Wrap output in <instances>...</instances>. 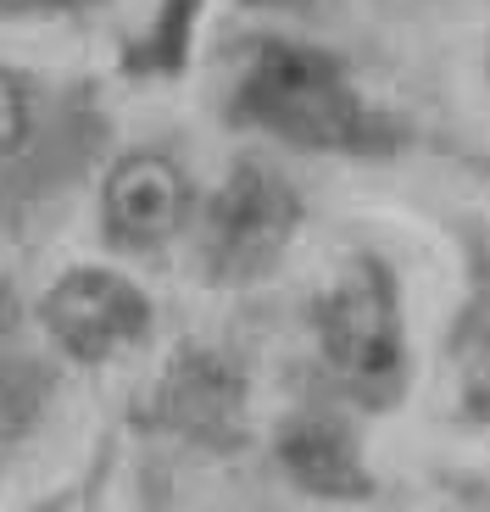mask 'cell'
I'll list each match as a JSON object with an SVG mask.
<instances>
[{
    "instance_id": "cell-1",
    "label": "cell",
    "mask_w": 490,
    "mask_h": 512,
    "mask_svg": "<svg viewBox=\"0 0 490 512\" xmlns=\"http://www.w3.org/2000/svg\"><path fill=\"white\" fill-rule=\"evenodd\" d=\"M229 117L301 151H385V123L357 95L351 73L301 39H251L229 95Z\"/></svg>"
},
{
    "instance_id": "cell-2",
    "label": "cell",
    "mask_w": 490,
    "mask_h": 512,
    "mask_svg": "<svg viewBox=\"0 0 490 512\" xmlns=\"http://www.w3.org/2000/svg\"><path fill=\"white\" fill-rule=\"evenodd\" d=\"M312 334H318L323 368L335 373L340 396L368 412H390L407 396V318L390 262L357 251L312 301Z\"/></svg>"
},
{
    "instance_id": "cell-3",
    "label": "cell",
    "mask_w": 490,
    "mask_h": 512,
    "mask_svg": "<svg viewBox=\"0 0 490 512\" xmlns=\"http://www.w3.org/2000/svg\"><path fill=\"white\" fill-rule=\"evenodd\" d=\"M301 229L296 184L268 162H234L201 206V256L212 279H262Z\"/></svg>"
},
{
    "instance_id": "cell-4",
    "label": "cell",
    "mask_w": 490,
    "mask_h": 512,
    "mask_svg": "<svg viewBox=\"0 0 490 512\" xmlns=\"http://www.w3.org/2000/svg\"><path fill=\"white\" fill-rule=\"evenodd\" d=\"M151 295L117 268H67L51 279V290L39 295V323L51 334V346L67 362H112L129 346H140L151 334Z\"/></svg>"
},
{
    "instance_id": "cell-5",
    "label": "cell",
    "mask_w": 490,
    "mask_h": 512,
    "mask_svg": "<svg viewBox=\"0 0 490 512\" xmlns=\"http://www.w3.org/2000/svg\"><path fill=\"white\" fill-rule=\"evenodd\" d=\"M195 190L168 151H123L101 184V234L117 251H162L190 223Z\"/></svg>"
},
{
    "instance_id": "cell-6",
    "label": "cell",
    "mask_w": 490,
    "mask_h": 512,
    "mask_svg": "<svg viewBox=\"0 0 490 512\" xmlns=\"http://www.w3.org/2000/svg\"><path fill=\"white\" fill-rule=\"evenodd\" d=\"M273 457L307 496L323 501H362L374 496V474L362 462V446L340 418L329 412H296L279 423L273 435Z\"/></svg>"
},
{
    "instance_id": "cell-7",
    "label": "cell",
    "mask_w": 490,
    "mask_h": 512,
    "mask_svg": "<svg viewBox=\"0 0 490 512\" xmlns=\"http://www.w3.org/2000/svg\"><path fill=\"white\" fill-rule=\"evenodd\" d=\"M162 412L195 440H223L240 418V373L218 351H179L162 379Z\"/></svg>"
},
{
    "instance_id": "cell-8",
    "label": "cell",
    "mask_w": 490,
    "mask_h": 512,
    "mask_svg": "<svg viewBox=\"0 0 490 512\" xmlns=\"http://www.w3.org/2000/svg\"><path fill=\"white\" fill-rule=\"evenodd\" d=\"M201 6L207 0H162L151 28L129 45L123 67L134 78H179L190 67V39H195V23H201Z\"/></svg>"
},
{
    "instance_id": "cell-9",
    "label": "cell",
    "mask_w": 490,
    "mask_h": 512,
    "mask_svg": "<svg viewBox=\"0 0 490 512\" xmlns=\"http://www.w3.org/2000/svg\"><path fill=\"white\" fill-rule=\"evenodd\" d=\"M34 128V90L17 73L0 67V156H17Z\"/></svg>"
},
{
    "instance_id": "cell-10",
    "label": "cell",
    "mask_w": 490,
    "mask_h": 512,
    "mask_svg": "<svg viewBox=\"0 0 490 512\" xmlns=\"http://www.w3.org/2000/svg\"><path fill=\"white\" fill-rule=\"evenodd\" d=\"M101 0H0V12H84Z\"/></svg>"
},
{
    "instance_id": "cell-11",
    "label": "cell",
    "mask_w": 490,
    "mask_h": 512,
    "mask_svg": "<svg viewBox=\"0 0 490 512\" xmlns=\"http://www.w3.org/2000/svg\"><path fill=\"white\" fill-rule=\"evenodd\" d=\"M245 6H257V12H290V6H307V0H245Z\"/></svg>"
}]
</instances>
